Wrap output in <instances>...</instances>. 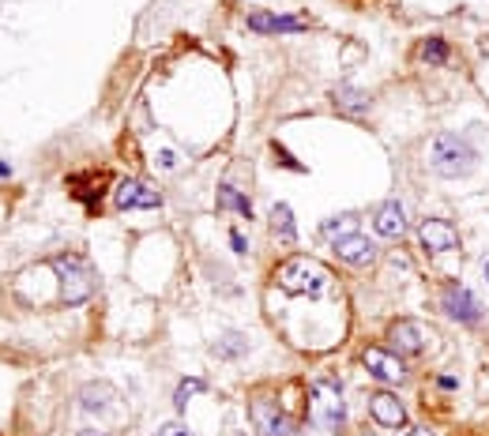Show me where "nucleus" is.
<instances>
[{
  "label": "nucleus",
  "mask_w": 489,
  "mask_h": 436,
  "mask_svg": "<svg viewBox=\"0 0 489 436\" xmlns=\"http://www.w3.org/2000/svg\"><path fill=\"white\" fill-rule=\"evenodd\" d=\"M200 391H204V380H184V384L177 387V395H173L177 410H184V406H189V398H192V395H200Z\"/></svg>",
  "instance_id": "22"
},
{
  "label": "nucleus",
  "mask_w": 489,
  "mask_h": 436,
  "mask_svg": "<svg viewBox=\"0 0 489 436\" xmlns=\"http://www.w3.org/2000/svg\"><path fill=\"white\" fill-rule=\"evenodd\" d=\"M245 346H248V342H245L241 335H226V339H218V342H215V354H223V357H237Z\"/></svg>",
  "instance_id": "21"
},
{
  "label": "nucleus",
  "mask_w": 489,
  "mask_h": 436,
  "mask_svg": "<svg viewBox=\"0 0 489 436\" xmlns=\"http://www.w3.org/2000/svg\"><path fill=\"white\" fill-rule=\"evenodd\" d=\"M271 229L279 234L282 245H294V241H298V229H294V211L286 207V203H275V207H271Z\"/></svg>",
  "instance_id": "15"
},
{
  "label": "nucleus",
  "mask_w": 489,
  "mask_h": 436,
  "mask_svg": "<svg viewBox=\"0 0 489 436\" xmlns=\"http://www.w3.org/2000/svg\"><path fill=\"white\" fill-rule=\"evenodd\" d=\"M49 267L61 278V301L64 305H83L95 293V271H90V264L83 256H57Z\"/></svg>",
  "instance_id": "4"
},
{
  "label": "nucleus",
  "mask_w": 489,
  "mask_h": 436,
  "mask_svg": "<svg viewBox=\"0 0 489 436\" xmlns=\"http://www.w3.org/2000/svg\"><path fill=\"white\" fill-rule=\"evenodd\" d=\"M335 106L350 109V113H362V109H369V98L362 95V90H354V87H339L335 90Z\"/></svg>",
  "instance_id": "19"
},
{
  "label": "nucleus",
  "mask_w": 489,
  "mask_h": 436,
  "mask_svg": "<svg viewBox=\"0 0 489 436\" xmlns=\"http://www.w3.org/2000/svg\"><path fill=\"white\" fill-rule=\"evenodd\" d=\"M418 57L429 60V64H444V60H448V45L440 42V38H429V42H422Z\"/></svg>",
  "instance_id": "20"
},
{
  "label": "nucleus",
  "mask_w": 489,
  "mask_h": 436,
  "mask_svg": "<svg viewBox=\"0 0 489 436\" xmlns=\"http://www.w3.org/2000/svg\"><path fill=\"white\" fill-rule=\"evenodd\" d=\"M320 234L331 237V241H339V237H350V234H358V218L354 215H339V218H328L324 226H320Z\"/></svg>",
  "instance_id": "17"
},
{
  "label": "nucleus",
  "mask_w": 489,
  "mask_h": 436,
  "mask_svg": "<svg viewBox=\"0 0 489 436\" xmlns=\"http://www.w3.org/2000/svg\"><path fill=\"white\" fill-rule=\"evenodd\" d=\"M418 237H422V245H426L429 252H456V248H459L456 226L444 222V218H426L418 226Z\"/></svg>",
  "instance_id": "7"
},
{
  "label": "nucleus",
  "mask_w": 489,
  "mask_h": 436,
  "mask_svg": "<svg viewBox=\"0 0 489 436\" xmlns=\"http://www.w3.org/2000/svg\"><path fill=\"white\" fill-rule=\"evenodd\" d=\"M248 26L252 31H260V34H294V31H301V19H294V15H267V12H252L248 15Z\"/></svg>",
  "instance_id": "14"
},
{
  "label": "nucleus",
  "mask_w": 489,
  "mask_h": 436,
  "mask_svg": "<svg viewBox=\"0 0 489 436\" xmlns=\"http://www.w3.org/2000/svg\"><path fill=\"white\" fill-rule=\"evenodd\" d=\"M387 339H392V346L399 350V354H422V350L429 346L433 331H426L418 320H395L392 328H387Z\"/></svg>",
  "instance_id": "5"
},
{
  "label": "nucleus",
  "mask_w": 489,
  "mask_h": 436,
  "mask_svg": "<svg viewBox=\"0 0 489 436\" xmlns=\"http://www.w3.org/2000/svg\"><path fill=\"white\" fill-rule=\"evenodd\" d=\"M154 436H192V433L184 429L181 421H170V425H159V433H154Z\"/></svg>",
  "instance_id": "23"
},
{
  "label": "nucleus",
  "mask_w": 489,
  "mask_h": 436,
  "mask_svg": "<svg viewBox=\"0 0 489 436\" xmlns=\"http://www.w3.org/2000/svg\"><path fill=\"white\" fill-rule=\"evenodd\" d=\"M474 147L467 143V136H456V132H440L429 139V170L437 177H467L474 170Z\"/></svg>",
  "instance_id": "2"
},
{
  "label": "nucleus",
  "mask_w": 489,
  "mask_h": 436,
  "mask_svg": "<svg viewBox=\"0 0 489 436\" xmlns=\"http://www.w3.org/2000/svg\"><path fill=\"white\" fill-rule=\"evenodd\" d=\"M109 398H113V387H106V384H87V387H83V410L106 414V410H109Z\"/></svg>",
  "instance_id": "16"
},
{
  "label": "nucleus",
  "mask_w": 489,
  "mask_h": 436,
  "mask_svg": "<svg viewBox=\"0 0 489 436\" xmlns=\"http://www.w3.org/2000/svg\"><path fill=\"white\" fill-rule=\"evenodd\" d=\"M76 436H109V433H98V429H83V433H76Z\"/></svg>",
  "instance_id": "25"
},
{
  "label": "nucleus",
  "mask_w": 489,
  "mask_h": 436,
  "mask_svg": "<svg viewBox=\"0 0 489 436\" xmlns=\"http://www.w3.org/2000/svg\"><path fill=\"white\" fill-rule=\"evenodd\" d=\"M275 278H279V286L286 293H294V298H320L331 282V271L312 256H290L275 267Z\"/></svg>",
  "instance_id": "1"
},
{
  "label": "nucleus",
  "mask_w": 489,
  "mask_h": 436,
  "mask_svg": "<svg viewBox=\"0 0 489 436\" xmlns=\"http://www.w3.org/2000/svg\"><path fill=\"white\" fill-rule=\"evenodd\" d=\"M369 414H373L376 425H384V429H403V421H407V410H403L399 395H392V391H376L369 398Z\"/></svg>",
  "instance_id": "11"
},
{
  "label": "nucleus",
  "mask_w": 489,
  "mask_h": 436,
  "mask_svg": "<svg viewBox=\"0 0 489 436\" xmlns=\"http://www.w3.org/2000/svg\"><path fill=\"white\" fill-rule=\"evenodd\" d=\"M230 245H234V252H248V248H245V237L237 234V229H234V234H230Z\"/></svg>",
  "instance_id": "24"
},
{
  "label": "nucleus",
  "mask_w": 489,
  "mask_h": 436,
  "mask_svg": "<svg viewBox=\"0 0 489 436\" xmlns=\"http://www.w3.org/2000/svg\"><path fill=\"white\" fill-rule=\"evenodd\" d=\"M482 271H486V282H489V259H486V267H482Z\"/></svg>",
  "instance_id": "26"
},
{
  "label": "nucleus",
  "mask_w": 489,
  "mask_h": 436,
  "mask_svg": "<svg viewBox=\"0 0 489 436\" xmlns=\"http://www.w3.org/2000/svg\"><path fill=\"white\" fill-rule=\"evenodd\" d=\"M252 417H256V425H260V433H264V436H301V429H294L290 417H286L279 406L264 403V398L252 406Z\"/></svg>",
  "instance_id": "10"
},
{
  "label": "nucleus",
  "mask_w": 489,
  "mask_h": 436,
  "mask_svg": "<svg viewBox=\"0 0 489 436\" xmlns=\"http://www.w3.org/2000/svg\"><path fill=\"white\" fill-rule=\"evenodd\" d=\"M362 436H376V433H362Z\"/></svg>",
  "instance_id": "27"
},
{
  "label": "nucleus",
  "mask_w": 489,
  "mask_h": 436,
  "mask_svg": "<svg viewBox=\"0 0 489 436\" xmlns=\"http://www.w3.org/2000/svg\"><path fill=\"white\" fill-rule=\"evenodd\" d=\"M335 252H339V259H346L350 267H365V264L376 259V245L369 237H362V234H350V237L335 241Z\"/></svg>",
  "instance_id": "12"
},
{
  "label": "nucleus",
  "mask_w": 489,
  "mask_h": 436,
  "mask_svg": "<svg viewBox=\"0 0 489 436\" xmlns=\"http://www.w3.org/2000/svg\"><path fill=\"white\" fill-rule=\"evenodd\" d=\"M440 305H444V312L451 320H459V323H474L478 316H482V305L474 301V293H470L467 286H448Z\"/></svg>",
  "instance_id": "9"
},
{
  "label": "nucleus",
  "mask_w": 489,
  "mask_h": 436,
  "mask_svg": "<svg viewBox=\"0 0 489 436\" xmlns=\"http://www.w3.org/2000/svg\"><path fill=\"white\" fill-rule=\"evenodd\" d=\"M376 234L380 237H403L407 234V215H403V203L399 200H387L376 207V218H373Z\"/></svg>",
  "instance_id": "13"
},
{
  "label": "nucleus",
  "mask_w": 489,
  "mask_h": 436,
  "mask_svg": "<svg viewBox=\"0 0 489 436\" xmlns=\"http://www.w3.org/2000/svg\"><path fill=\"white\" fill-rule=\"evenodd\" d=\"M113 203L121 211H136V207H162V196H159V188H151V184H143V181H136V177H128L121 181L113 188Z\"/></svg>",
  "instance_id": "6"
},
{
  "label": "nucleus",
  "mask_w": 489,
  "mask_h": 436,
  "mask_svg": "<svg viewBox=\"0 0 489 436\" xmlns=\"http://www.w3.org/2000/svg\"><path fill=\"white\" fill-rule=\"evenodd\" d=\"M362 361H365L369 376H376L380 384H399V380L407 376L403 361L395 357V354H387V350H380V346H369L365 354H362Z\"/></svg>",
  "instance_id": "8"
},
{
  "label": "nucleus",
  "mask_w": 489,
  "mask_h": 436,
  "mask_svg": "<svg viewBox=\"0 0 489 436\" xmlns=\"http://www.w3.org/2000/svg\"><path fill=\"white\" fill-rule=\"evenodd\" d=\"M309 421L324 433H339L346 425V403H343L339 384L316 380V384L309 387Z\"/></svg>",
  "instance_id": "3"
},
{
  "label": "nucleus",
  "mask_w": 489,
  "mask_h": 436,
  "mask_svg": "<svg viewBox=\"0 0 489 436\" xmlns=\"http://www.w3.org/2000/svg\"><path fill=\"white\" fill-rule=\"evenodd\" d=\"M218 207H234V211H241L245 218H252V203H248V196H241V192L230 188V184L218 188Z\"/></svg>",
  "instance_id": "18"
}]
</instances>
